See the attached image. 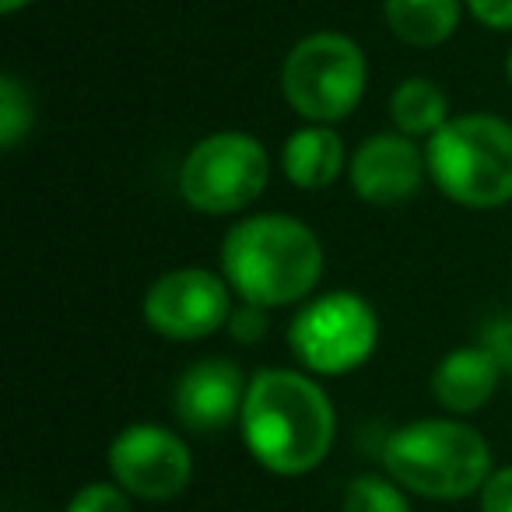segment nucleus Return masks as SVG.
I'll list each match as a JSON object with an SVG mask.
<instances>
[{
	"label": "nucleus",
	"instance_id": "obj_1",
	"mask_svg": "<svg viewBox=\"0 0 512 512\" xmlns=\"http://www.w3.org/2000/svg\"><path fill=\"white\" fill-rule=\"evenodd\" d=\"M242 442L264 470L299 477L327 460L337 435L330 397L309 376L292 369H264L249 379L239 414Z\"/></svg>",
	"mask_w": 512,
	"mask_h": 512
},
{
	"label": "nucleus",
	"instance_id": "obj_2",
	"mask_svg": "<svg viewBox=\"0 0 512 512\" xmlns=\"http://www.w3.org/2000/svg\"><path fill=\"white\" fill-rule=\"evenodd\" d=\"M221 271L242 302L278 309L302 302L323 278V246L292 214H253L228 228Z\"/></svg>",
	"mask_w": 512,
	"mask_h": 512
},
{
	"label": "nucleus",
	"instance_id": "obj_3",
	"mask_svg": "<svg viewBox=\"0 0 512 512\" xmlns=\"http://www.w3.org/2000/svg\"><path fill=\"white\" fill-rule=\"evenodd\" d=\"M383 467L400 488L435 502H456L484 488L491 449L474 425L456 418H421L386 439Z\"/></svg>",
	"mask_w": 512,
	"mask_h": 512
},
{
	"label": "nucleus",
	"instance_id": "obj_4",
	"mask_svg": "<svg viewBox=\"0 0 512 512\" xmlns=\"http://www.w3.org/2000/svg\"><path fill=\"white\" fill-rule=\"evenodd\" d=\"M428 176L453 204L495 211L512 200V123L491 113L453 116L425 148Z\"/></svg>",
	"mask_w": 512,
	"mask_h": 512
},
{
	"label": "nucleus",
	"instance_id": "obj_5",
	"mask_svg": "<svg viewBox=\"0 0 512 512\" xmlns=\"http://www.w3.org/2000/svg\"><path fill=\"white\" fill-rule=\"evenodd\" d=\"M369 64L355 39L313 32L299 39L281 67V92L306 123H341L365 95Z\"/></svg>",
	"mask_w": 512,
	"mask_h": 512
},
{
	"label": "nucleus",
	"instance_id": "obj_6",
	"mask_svg": "<svg viewBox=\"0 0 512 512\" xmlns=\"http://www.w3.org/2000/svg\"><path fill=\"white\" fill-rule=\"evenodd\" d=\"M271 155L253 134L221 130L186 151L179 193L200 214H235L267 190Z\"/></svg>",
	"mask_w": 512,
	"mask_h": 512
},
{
	"label": "nucleus",
	"instance_id": "obj_7",
	"mask_svg": "<svg viewBox=\"0 0 512 512\" xmlns=\"http://www.w3.org/2000/svg\"><path fill=\"white\" fill-rule=\"evenodd\" d=\"M379 320L355 292H330L295 313L288 344L302 369L316 376H348L376 351Z\"/></svg>",
	"mask_w": 512,
	"mask_h": 512
},
{
	"label": "nucleus",
	"instance_id": "obj_8",
	"mask_svg": "<svg viewBox=\"0 0 512 512\" xmlns=\"http://www.w3.org/2000/svg\"><path fill=\"white\" fill-rule=\"evenodd\" d=\"M144 320L165 341H200L232 320V288L204 267L169 271L144 295Z\"/></svg>",
	"mask_w": 512,
	"mask_h": 512
},
{
	"label": "nucleus",
	"instance_id": "obj_9",
	"mask_svg": "<svg viewBox=\"0 0 512 512\" xmlns=\"http://www.w3.org/2000/svg\"><path fill=\"white\" fill-rule=\"evenodd\" d=\"M109 470L113 481L127 495L141 502H169L183 495L193 477V456L190 446L176 432L141 421L127 425L109 446Z\"/></svg>",
	"mask_w": 512,
	"mask_h": 512
},
{
	"label": "nucleus",
	"instance_id": "obj_10",
	"mask_svg": "<svg viewBox=\"0 0 512 512\" xmlns=\"http://www.w3.org/2000/svg\"><path fill=\"white\" fill-rule=\"evenodd\" d=\"M428 172V162L414 137L407 134H372L358 144L351 155V186L372 207H397L414 200L421 190V179Z\"/></svg>",
	"mask_w": 512,
	"mask_h": 512
},
{
	"label": "nucleus",
	"instance_id": "obj_11",
	"mask_svg": "<svg viewBox=\"0 0 512 512\" xmlns=\"http://www.w3.org/2000/svg\"><path fill=\"white\" fill-rule=\"evenodd\" d=\"M246 390V376L232 358H204L179 376L172 407L190 432L211 435L239 418L242 404H246Z\"/></svg>",
	"mask_w": 512,
	"mask_h": 512
},
{
	"label": "nucleus",
	"instance_id": "obj_12",
	"mask_svg": "<svg viewBox=\"0 0 512 512\" xmlns=\"http://www.w3.org/2000/svg\"><path fill=\"white\" fill-rule=\"evenodd\" d=\"M502 379V358L491 348H456L435 365L432 393L442 411L449 414H474L495 397Z\"/></svg>",
	"mask_w": 512,
	"mask_h": 512
},
{
	"label": "nucleus",
	"instance_id": "obj_13",
	"mask_svg": "<svg viewBox=\"0 0 512 512\" xmlns=\"http://www.w3.org/2000/svg\"><path fill=\"white\" fill-rule=\"evenodd\" d=\"M281 169L299 190H323L344 169V141L330 123H306L285 141Z\"/></svg>",
	"mask_w": 512,
	"mask_h": 512
},
{
	"label": "nucleus",
	"instance_id": "obj_14",
	"mask_svg": "<svg viewBox=\"0 0 512 512\" xmlns=\"http://www.w3.org/2000/svg\"><path fill=\"white\" fill-rule=\"evenodd\" d=\"M463 0H383L390 32L407 46H442L460 25Z\"/></svg>",
	"mask_w": 512,
	"mask_h": 512
},
{
	"label": "nucleus",
	"instance_id": "obj_15",
	"mask_svg": "<svg viewBox=\"0 0 512 512\" xmlns=\"http://www.w3.org/2000/svg\"><path fill=\"white\" fill-rule=\"evenodd\" d=\"M390 116H393V123H397V134H407V137H435L453 120L442 88L428 78L400 81V88L390 99Z\"/></svg>",
	"mask_w": 512,
	"mask_h": 512
},
{
	"label": "nucleus",
	"instance_id": "obj_16",
	"mask_svg": "<svg viewBox=\"0 0 512 512\" xmlns=\"http://www.w3.org/2000/svg\"><path fill=\"white\" fill-rule=\"evenodd\" d=\"M344 512H414L393 477L358 474L344 491Z\"/></svg>",
	"mask_w": 512,
	"mask_h": 512
},
{
	"label": "nucleus",
	"instance_id": "obj_17",
	"mask_svg": "<svg viewBox=\"0 0 512 512\" xmlns=\"http://www.w3.org/2000/svg\"><path fill=\"white\" fill-rule=\"evenodd\" d=\"M32 130V95L15 74L0 78V148H18L25 134Z\"/></svg>",
	"mask_w": 512,
	"mask_h": 512
},
{
	"label": "nucleus",
	"instance_id": "obj_18",
	"mask_svg": "<svg viewBox=\"0 0 512 512\" xmlns=\"http://www.w3.org/2000/svg\"><path fill=\"white\" fill-rule=\"evenodd\" d=\"M67 512H134V509H130V495L120 484L95 481V484H85V488L71 498Z\"/></svg>",
	"mask_w": 512,
	"mask_h": 512
},
{
	"label": "nucleus",
	"instance_id": "obj_19",
	"mask_svg": "<svg viewBox=\"0 0 512 512\" xmlns=\"http://www.w3.org/2000/svg\"><path fill=\"white\" fill-rule=\"evenodd\" d=\"M228 330L239 344H256L264 341L267 330H271V320H267L264 306H253V302H242V309H232V320H228Z\"/></svg>",
	"mask_w": 512,
	"mask_h": 512
},
{
	"label": "nucleus",
	"instance_id": "obj_20",
	"mask_svg": "<svg viewBox=\"0 0 512 512\" xmlns=\"http://www.w3.org/2000/svg\"><path fill=\"white\" fill-rule=\"evenodd\" d=\"M477 495H481V512H512V467L491 470Z\"/></svg>",
	"mask_w": 512,
	"mask_h": 512
},
{
	"label": "nucleus",
	"instance_id": "obj_21",
	"mask_svg": "<svg viewBox=\"0 0 512 512\" xmlns=\"http://www.w3.org/2000/svg\"><path fill=\"white\" fill-rule=\"evenodd\" d=\"M470 8V15L477 18L481 25L498 32H509L512 29V0H463Z\"/></svg>",
	"mask_w": 512,
	"mask_h": 512
},
{
	"label": "nucleus",
	"instance_id": "obj_22",
	"mask_svg": "<svg viewBox=\"0 0 512 512\" xmlns=\"http://www.w3.org/2000/svg\"><path fill=\"white\" fill-rule=\"evenodd\" d=\"M32 0H0V11H4V15H18V11L22 8H29Z\"/></svg>",
	"mask_w": 512,
	"mask_h": 512
},
{
	"label": "nucleus",
	"instance_id": "obj_23",
	"mask_svg": "<svg viewBox=\"0 0 512 512\" xmlns=\"http://www.w3.org/2000/svg\"><path fill=\"white\" fill-rule=\"evenodd\" d=\"M505 71H509V81H512V53H509V60H505Z\"/></svg>",
	"mask_w": 512,
	"mask_h": 512
}]
</instances>
